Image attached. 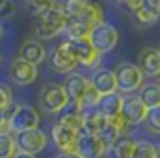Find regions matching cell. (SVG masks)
<instances>
[{"instance_id": "cell-1", "label": "cell", "mask_w": 160, "mask_h": 158, "mask_svg": "<svg viewBox=\"0 0 160 158\" xmlns=\"http://www.w3.org/2000/svg\"><path fill=\"white\" fill-rule=\"evenodd\" d=\"M65 25H67V17L61 12V6L53 2L48 10L36 13L34 34L38 40H50V38H55L59 32H63Z\"/></svg>"}, {"instance_id": "cell-2", "label": "cell", "mask_w": 160, "mask_h": 158, "mask_svg": "<svg viewBox=\"0 0 160 158\" xmlns=\"http://www.w3.org/2000/svg\"><path fill=\"white\" fill-rule=\"evenodd\" d=\"M114 76H116V91H120L122 95L135 93L145 84V74L133 63H120L114 69Z\"/></svg>"}, {"instance_id": "cell-3", "label": "cell", "mask_w": 160, "mask_h": 158, "mask_svg": "<svg viewBox=\"0 0 160 158\" xmlns=\"http://www.w3.org/2000/svg\"><path fill=\"white\" fill-rule=\"evenodd\" d=\"M88 40L99 52V55H103V53H109L111 50L116 48V44L120 40V34H118L116 27H112L111 23L101 21V23L92 27V32L88 36Z\"/></svg>"}, {"instance_id": "cell-4", "label": "cell", "mask_w": 160, "mask_h": 158, "mask_svg": "<svg viewBox=\"0 0 160 158\" xmlns=\"http://www.w3.org/2000/svg\"><path fill=\"white\" fill-rule=\"evenodd\" d=\"M15 147H17V152H25V154H38L42 152L48 145V135L42 131V130H27V131H17L15 137Z\"/></svg>"}, {"instance_id": "cell-5", "label": "cell", "mask_w": 160, "mask_h": 158, "mask_svg": "<svg viewBox=\"0 0 160 158\" xmlns=\"http://www.w3.org/2000/svg\"><path fill=\"white\" fill-rule=\"evenodd\" d=\"M50 67L52 71L59 72V74H71L76 71L78 67V61H76V57L72 55L67 40H63L61 44H57L50 55Z\"/></svg>"}, {"instance_id": "cell-6", "label": "cell", "mask_w": 160, "mask_h": 158, "mask_svg": "<svg viewBox=\"0 0 160 158\" xmlns=\"http://www.w3.org/2000/svg\"><path fill=\"white\" fill-rule=\"evenodd\" d=\"M10 124H12V131H15V133L34 130L40 124V114L36 109H32L29 105H19L10 114Z\"/></svg>"}, {"instance_id": "cell-7", "label": "cell", "mask_w": 160, "mask_h": 158, "mask_svg": "<svg viewBox=\"0 0 160 158\" xmlns=\"http://www.w3.org/2000/svg\"><path fill=\"white\" fill-rule=\"evenodd\" d=\"M40 105L48 112H61L69 105V97H67L65 88L59 86V84L46 86L42 90V95H40Z\"/></svg>"}, {"instance_id": "cell-8", "label": "cell", "mask_w": 160, "mask_h": 158, "mask_svg": "<svg viewBox=\"0 0 160 158\" xmlns=\"http://www.w3.org/2000/svg\"><path fill=\"white\" fill-rule=\"evenodd\" d=\"M72 55L76 57L78 65L82 67H95L97 61H99V52L92 46V42L88 40V38H80V40H67Z\"/></svg>"}, {"instance_id": "cell-9", "label": "cell", "mask_w": 160, "mask_h": 158, "mask_svg": "<svg viewBox=\"0 0 160 158\" xmlns=\"http://www.w3.org/2000/svg\"><path fill=\"white\" fill-rule=\"evenodd\" d=\"M52 141H53L55 149L59 151V154L74 152L76 151V141H78V131L55 122L53 128H52Z\"/></svg>"}, {"instance_id": "cell-10", "label": "cell", "mask_w": 160, "mask_h": 158, "mask_svg": "<svg viewBox=\"0 0 160 158\" xmlns=\"http://www.w3.org/2000/svg\"><path fill=\"white\" fill-rule=\"evenodd\" d=\"M76 152L82 158H101L107 154V145L99 139V135L92 133H78Z\"/></svg>"}, {"instance_id": "cell-11", "label": "cell", "mask_w": 160, "mask_h": 158, "mask_svg": "<svg viewBox=\"0 0 160 158\" xmlns=\"http://www.w3.org/2000/svg\"><path fill=\"white\" fill-rule=\"evenodd\" d=\"M10 76H12V80L19 86H29L36 80V76H38V69L36 65L25 61V59L21 57H17L13 59V63H12V69H10Z\"/></svg>"}, {"instance_id": "cell-12", "label": "cell", "mask_w": 160, "mask_h": 158, "mask_svg": "<svg viewBox=\"0 0 160 158\" xmlns=\"http://www.w3.org/2000/svg\"><path fill=\"white\" fill-rule=\"evenodd\" d=\"M122 118L128 122V126H137V124H143L145 118L149 114V109L143 105V101L139 97H126L124 99V105H122Z\"/></svg>"}, {"instance_id": "cell-13", "label": "cell", "mask_w": 160, "mask_h": 158, "mask_svg": "<svg viewBox=\"0 0 160 158\" xmlns=\"http://www.w3.org/2000/svg\"><path fill=\"white\" fill-rule=\"evenodd\" d=\"M124 99L126 97L120 93V91H112V93H105L99 97V101L95 105V111L99 114H103L107 120L109 118H114V116H120L122 112V105H124Z\"/></svg>"}, {"instance_id": "cell-14", "label": "cell", "mask_w": 160, "mask_h": 158, "mask_svg": "<svg viewBox=\"0 0 160 158\" xmlns=\"http://www.w3.org/2000/svg\"><path fill=\"white\" fill-rule=\"evenodd\" d=\"M88 86H90V80L86 76H82L80 72H71V74H67V80H65V84H63V88H65V91H67V97H69V103H78L80 99H82V95H84V91L88 90Z\"/></svg>"}, {"instance_id": "cell-15", "label": "cell", "mask_w": 160, "mask_h": 158, "mask_svg": "<svg viewBox=\"0 0 160 158\" xmlns=\"http://www.w3.org/2000/svg\"><path fill=\"white\" fill-rule=\"evenodd\" d=\"M90 84L95 88V91L99 95L116 91V76H114V71H109V69H97V71H93V74L90 78Z\"/></svg>"}, {"instance_id": "cell-16", "label": "cell", "mask_w": 160, "mask_h": 158, "mask_svg": "<svg viewBox=\"0 0 160 158\" xmlns=\"http://www.w3.org/2000/svg\"><path fill=\"white\" fill-rule=\"evenodd\" d=\"M126 128H128V122L122 118V114L120 116H114V118H109L107 120V124L103 126V130L99 131L97 135H99V139H101L107 147L111 145V143H114L120 135H124V131H126Z\"/></svg>"}, {"instance_id": "cell-17", "label": "cell", "mask_w": 160, "mask_h": 158, "mask_svg": "<svg viewBox=\"0 0 160 158\" xmlns=\"http://www.w3.org/2000/svg\"><path fill=\"white\" fill-rule=\"evenodd\" d=\"M137 67L147 76H158V72H160V52H158V48H145L139 53Z\"/></svg>"}, {"instance_id": "cell-18", "label": "cell", "mask_w": 160, "mask_h": 158, "mask_svg": "<svg viewBox=\"0 0 160 158\" xmlns=\"http://www.w3.org/2000/svg\"><path fill=\"white\" fill-rule=\"evenodd\" d=\"M19 57L38 67L46 59V48L40 40H27V42H23L21 50H19Z\"/></svg>"}, {"instance_id": "cell-19", "label": "cell", "mask_w": 160, "mask_h": 158, "mask_svg": "<svg viewBox=\"0 0 160 158\" xmlns=\"http://www.w3.org/2000/svg\"><path fill=\"white\" fill-rule=\"evenodd\" d=\"M92 27L93 25L88 23L82 15H80V17H69L63 32L67 34V40H80V38H88L90 36Z\"/></svg>"}, {"instance_id": "cell-20", "label": "cell", "mask_w": 160, "mask_h": 158, "mask_svg": "<svg viewBox=\"0 0 160 158\" xmlns=\"http://www.w3.org/2000/svg\"><path fill=\"white\" fill-rule=\"evenodd\" d=\"M135 139H132L130 135H120L114 143L107 147V156L109 158H132L133 149H135Z\"/></svg>"}, {"instance_id": "cell-21", "label": "cell", "mask_w": 160, "mask_h": 158, "mask_svg": "<svg viewBox=\"0 0 160 158\" xmlns=\"http://www.w3.org/2000/svg\"><path fill=\"white\" fill-rule=\"evenodd\" d=\"M105 124H107V118H105L103 114H99L95 109L84 111V112H82V130H80V133H92V135H97L99 131L103 130Z\"/></svg>"}, {"instance_id": "cell-22", "label": "cell", "mask_w": 160, "mask_h": 158, "mask_svg": "<svg viewBox=\"0 0 160 158\" xmlns=\"http://www.w3.org/2000/svg\"><path fill=\"white\" fill-rule=\"evenodd\" d=\"M137 97L143 101V105L151 111V109H156L160 107V84L158 82H147L139 88L137 91Z\"/></svg>"}, {"instance_id": "cell-23", "label": "cell", "mask_w": 160, "mask_h": 158, "mask_svg": "<svg viewBox=\"0 0 160 158\" xmlns=\"http://www.w3.org/2000/svg\"><path fill=\"white\" fill-rule=\"evenodd\" d=\"M88 2L90 0H63L59 6H61V12L65 13V17L69 19V17H80L82 15Z\"/></svg>"}, {"instance_id": "cell-24", "label": "cell", "mask_w": 160, "mask_h": 158, "mask_svg": "<svg viewBox=\"0 0 160 158\" xmlns=\"http://www.w3.org/2000/svg\"><path fill=\"white\" fill-rule=\"evenodd\" d=\"M158 151V145L151 143V141H137L132 158H154Z\"/></svg>"}, {"instance_id": "cell-25", "label": "cell", "mask_w": 160, "mask_h": 158, "mask_svg": "<svg viewBox=\"0 0 160 158\" xmlns=\"http://www.w3.org/2000/svg\"><path fill=\"white\" fill-rule=\"evenodd\" d=\"M17 154L15 141L10 133H0V158H13Z\"/></svg>"}, {"instance_id": "cell-26", "label": "cell", "mask_w": 160, "mask_h": 158, "mask_svg": "<svg viewBox=\"0 0 160 158\" xmlns=\"http://www.w3.org/2000/svg\"><path fill=\"white\" fill-rule=\"evenodd\" d=\"M82 17L86 19L88 23L97 25V23H101V21H103V8L99 6L97 2H88V6H86Z\"/></svg>"}, {"instance_id": "cell-27", "label": "cell", "mask_w": 160, "mask_h": 158, "mask_svg": "<svg viewBox=\"0 0 160 158\" xmlns=\"http://www.w3.org/2000/svg\"><path fill=\"white\" fill-rule=\"evenodd\" d=\"M133 17H135V21L141 25V27H151V25H154V23L158 21V15L151 13V12L145 10L143 6H141V8H137V10L133 12Z\"/></svg>"}, {"instance_id": "cell-28", "label": "cell", "mask_w": 160, "mask_h": 158, "mask_svg": "<svg viewBox=\"0 0 160 158\" xmlns=\"http://www.w3.org/2000/svg\"><path fill=\"white\" fill-rule=\"evenodd\" d=\"M145 124H147V130H149L151 133L160 135V107L149 111V114H147V118H145Z\"/></svg>"}, {"instance_id": "cell-29", "label": "cell", "mask_w": 160, "mask_h": 158, "mask_svg": "<svg viewBox=\"0 0 160 158\" xmlns=\"http://www.w3.org/2000/svg\"><path fill=\"white\" fill-rule=\"evenodd\" d=\"M12 105V91L8 86L0 84V111H6Z\"/></svg>"}, {"instance_id": "cell-30", "label": "cell", "mask_w": 160, "mask_h": 158, "mask_svg": "<svg viewBox=\"0 0 160 158\" xmlns=\"http://www.w3.org/2000/svg\"><path fill=\"white\" fill-rule=\"evenodd\" d=\"M15 12V6L12 0H0V19H8Z\"/></svg>"}, {"instance_id": "cell-31", "label": "cell", "mask_w": 160, "mask_h": 158, "mask_svg": "<svg viewBox=\"0 0 160 158\" xmlns=\"http://www.w3.org/2000/svg\"><path fill=\"white\" fill-rule=\"evenodd\" d=\"M116 4H120L122 8H126L128 12H135L137 8H141L143 0H114Z\"/></svg>"}, {"instance_id": "cell-32", "label": "cell", "mask_w": 160, "mask_h": 158, "mask_svg": "<svg viewBox=\"0 0 160 158\" xmlns=\"http://www.w3.org/2000/svg\"><path fill=\"white\" fill-rule=\"evenodd\" d=\"M29 4H31L32 10L38 13V12H42V10H48V8L53 4V0H29Z\"/></svg>"}, {"instance_id": "cell-33", "label": "cell", "mask_w": 160, "mask_h": 158, "mask_svg": "<svg viewBox=\"0 0 160 158\" xmlns=\"http://www.w3.org/2000/svg\"><path fill=\"white\" fill-rule=\"evenodd\" d=\"M145 10H149L151 13L158 15L160 17V0H143V4H141Z\"/></svg>"}, {"instance_id": "cell-34", "label": "cell", "mask_w": 160, "mask_h": 158, "mask_svg": "<svg viewBox=\"0 0 160 158\" xmlns=\"http://www.w3.org/2000/svg\"><path fill=\"white\" fill-rule=\"evenodd\" d=\"M12 124H10V116H6V111H0V133H10Z\"/></svg>"}, {"instance_id": "cell-35", "label": "cell", "mask_w": 160, "mask_h": 158, "mask_svg": "<svg viewBox=\"0 0 160 158\" xmlns=\"http://www.w3.org/2000/svg\"><path fill=\"white\" fill-rule=\"evenodd\" d=\"M57 158H82V156H80V154L74 151V152H63V154H59Z\"/></svg>"}, {"instance_id": "cell-36", "label": "cell", "mask_w": 160, "mask_h": 158, "mask_svg": "<svg viewBox=\"0 0 160 158\" xmlns=\"http://www.w3.org/2000/svg\"><path fill=\"white\" fill-rule=\"evenodd\" d=\"M13 158H36L34 154H25V152H17Z\"/></svg>"}, {"instance_id": "cell-37", "label": "cell", "mask_w": 160, "mask_h": 158, "mask_svg": "<svg viewBox=\"0 0 160 158\" xmlns=\"http://www.w3.org/2000/svg\"><path fill=\"white\" fill-rule=\"evenodd\" d=\"M154 158H160V149L156 151V156H154Z\"/></svg>"}, {"instance_id": "cell-38", "label": "cell", "mask_w": 160, "mask_h": 158, "mask_svg": "<svg viewBox=\"0 0 160 158\" xmlns=\"http://www.w3.org/2000/svg\"><path fill=\"white\" fill-rule=\"evenodd\" d=\"M0 40H2V27H0Z\"/></svg>"}, {"instance_id": "cell-39", "label": "cell", "mask_w": 160, "mask_h": 158, "mask_svg": "<svg viewBox=\"0 0 160 158\" xmlns=\"http://www.w3.org/2000/svg\"><path fill=\"white\" fill-rule=\"evenodd\" d=\"M156 78H158V84H160V72H158V76H156Z\"/></svg>"}, {"instance_id": "cell-40", "label": "cell", "mask_w": 160, "mask_h": 158, "mask_svg": "<svg viewBox=\"0 0 160 158\" xmlns=\"http://www.w3.org/2000/svg\"><path fill=\"white\" fill-rule=\"evenodd\" d=\"M0 61H2V57H0Z\"/></svg>"}, {"instance_id": "cell-41", "label": "cell", "mask_w": 160, "mask_h": 158, "mask_svg": "<svg viewBox=\"0 0 160 158\" xmlns=\"http://www.w3.org/2000/svg\"><path fill=\"white\" fill-rule=\"evenodd\" d=\"M158 149H160V145H158Z\"/></svg>"}, {"instance_id": "cell-42", "label": "cell", "mask_w": 160, "mask_h": 158, "mask_svg": "<svg viewBox=\"0 0 160 158\" xmlns=\"http://www.w3.org/2000/svg\"><path fill=\"white\" fill-rule=\"evenodd\" d=\"M158 52H160V48H158Z\"/></svg>"}]
</instances>
